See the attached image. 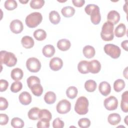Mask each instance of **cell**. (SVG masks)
Wrapping results in <instances>:
<instances>
[{
  "label": "cell",
  "instance_id": "6da1fadb",
  "mask_svg": "<svg viewBox=\"0 0 128 128\" xmlns=\"http://www.w3.org/2000/svg\"><path fill=\"white\" fill-rule=\"evenodd\" d=\"M86 14L90 16V20L94 24H98L101 20L99 7L96 4H89L84 8Z\"/></svg>",
  "mask_w": 128,
  "mask_h": 128
},
{
  "label": "cell",
  "instance_id": "7a4b0ae2",
  "mask_svg": "<svg viewBox=\"0 0 128 128\" xmlns=\"http://www.w3.org/2000/svg\"><path fill=\"white\" fill-rule=\"evenodd\" d=\"M114 25L109 22H106L104 24L102 28L100 36L104 41H110L114 38Z\"/></svg>",
  "mask_w": 128,
  "mask_h": 128
},
{
  "label": "cell",
  "instance_id": "3957f363",
  "mask_svg": "<svg viewBox=\"0 0 128 128\" xmlns=\"http://www.w3.org/2000/svg\"><path fill=\"white\" fill-rule=\"evenodd\" d=\"M88 100L85 96L79 97L76 102L74 110L80 115L86 114L88 111Z\"/></svg>",
  "mask_w": 128,
  "mask_h": 128
},
{
  "label": "cell",
  "instance_id": "277c9868",
  "mask_svg": "<svg viewBox=\"0 0 128 128\" xmlns=\"http://www.w3.org/2000/svg\"><path fill=\"white\" fill-rule=\"evenodd\" d=\"M0 60L1 64H4L8 67L14 66L17 62V58L15 55L12 52L6 50L0 52Z\"/></svg>",
  "mask_w": 128,
  "mask_h": 128
},
{
  "label": "cell",
  "instance_id": "5b68a950",
  "mask_svg": "<svg viewBox=\"0 0 128 128\" xmlns=\"http://www.w3.org/2000/svg\"><path fill=\"white\" fill-rule=\"evenodd\" d=\"M42 16L40 12H34L26 16L25 20L26 25L30 28L36 27L42 21Z\"/></svg>",
  "mask_w": 128,
  "mask_h": 128
},
{
  "label": "cell",
  "instance_id": "8992f818",
  "mask_svg": "<svg viewBox=\"0 0 128 128\" xmlns=\"http://www.w3.org/2000/svg\"><path fill=\"white\" fill-rule=\"evenodd\" d=\"M104 50L105 53L112 58H118L121 54L120 48L118 46L112 44H106L104 46Z\"/></svg>",
  "mask_w": 128,
  "mask_h": 128
},
{
  "label": "cell",
  "instance_id": "52a82bcc",
  "mask_svg": "<svg viewBox=\"0 0 128 128\" xmlns=\"http://www.w3.org/2000/svg\"><path fill=\"white\" fill-rule=\"evenodd\" d=\"M26 66L30 72H38L41 68V63L37 58L32 57L27 60Z\"/></svg>",
  "mask_w": 128,
  "mask_h": 128
},
{
  "label": "cell",
  "instance_id": "ba28073f",
  "mask_svg": "<svg viewBox=\"0 0 128 128\" xmlns=\"http://www.w3.org/2000/svg\"><path fill=\"white\" fill-rule=\"evenodd\" d=\"M56 108L58 113L65 114L70 111L71 108V104L66 99L62 100L58 102Z\"/></svg>",
  "mask_w": 128,
  "mask_h": 128
},
{
  "label": "cell",
  "instance_id": "9c48e42d",
  "mask_svg": "<svg viewBox=\"0 0 128 128\" xmlns=\"http://www.w3.org/2000/svg\"><path fill=\"white\" fill-rule=\"evenodd\" d=\"M105 108L108 110H113L117 108L118 101L117 98L114 96H110L106 98L104 102Z\"/></svg>",
  "mask_w": 128,
  "mask_h": 128
},
{
  "label": "cell",
  "instance_id": "30bf717a",
  "mask_svg": "<svg viewBox=\"0 0 128 128\" xmlns=\"http://www.w3.org/2000/svg\"><path fill=\"white\" fill-rule=\"evenodd\" d=\"M10 30L14 34L20 33L24 28L22 22L19 20H12L10 24Z\"/></svg>",
  "mask_w": 128,
  "mask_h": 128
},
{
  "label": "cell",
  "instance_id": "8fae6325",
  "mask_svg": "<svg viewBox=\"0 0 128 128\" xmlns=\"http://www.w3.org/2000/svg\"><path fill=\"white\" fill-rule=\"evenodd\" d=\"M63 66L62 60L58 57L53 58L50 62V67L52 70L58 71L62 68Z\"/></svg>",
  "mask_w": 128,
  "mask_h": 128
},
{
  "label": "cell",
  "instance_id": "7c38bea8",
  "mask_svg": "<svg viewBox=\"0 0 128 128\" xmlns=\"http://www.w3.org/2000/svg\"><path fill=\"white\" fill-rule=\"evenodd\" d=\"M101 69V64L99 61L96 60H93L88 62L89 72L92 74L98 73Z\"/></svg>",
  "mask_w": 128,
  "mask_h": 128
},
{
  "label": "cell",
  "instance_id": "4fadbf2b",
  "mask_svg": "<svg viewBox=\"0 0 128 128\" xmlns=\"http://www.w3.org/2000/svg\"><path fill=\"white\" fill-rule=\"evenodd\" d=\"M108 22L114 25L118 22L120 20V14L116 10H110L107 15Z\"/></svg>",
  "mask_w": 128,
  "mask_h": 128
},
{
  "label": "cell",
  "instance_id": "5bb4252c",
  "mask_svg": "<svg viewBox=\"0 0 128 128\" xmlns=\"http://www.w3.org/2000/svg\"><path fill=\"white\" fill-rule=\"evenodd\" d=\"M98 90L102 95L104 96H106L110 92V85L107 82H102L98 86Z\"/></svg>",
  "mask_w": 128,
  "mask_h": 128
},
{
  "label": "cell",
  "instance_id": "9a60e30c",
  "mask_svg": "<svg viewBox=\"0 0 128 128\" xmlns=\"http://www.w3.org/2000/svg\"><path fill=\"white\" fill-rule=\"evenodd\" d=\"M20 102L23 105H28L32 102V96L27 92H23L19 95Z\"/></svg>",
  "mask_w": 128,
  "mask_h": 128
},
{
  "label": "cell",
  "instance_id": "2e32d148",
  "mask_svg": "<svg viewBox=\"0 0 128 128\" xmlns=\"http://www.w3.org/2000/svg\"><path fill=\"white\" fill-rule=\"evenodd\" d=\"M70 42L67 39H61L57 42L58 48L62 51H66L68 50L70 48Z\"/></svg>",
  "mask_w": 128,
  "mask_h": 128
},
{
  "label": "cell",
  "instance_id": "e0dca14e",
  "mask_svg": "<svg viewBox=\"0 0 128 128\" xmlns=\"http://www.w3.org/2000/svg\"><path fill=\"white\" fill-rule=\"evenodd\" d=\"M21 44L23 47L26 48H30L34 46V40L33 38L28 36H24L21 40Z\"/></svg>",
  "mask_w": 128,
  "mask_h": 128
},
{
  "label": "cell",
  "instance_id": "ac0fdd59",
  "mask_svg": "<svg viewBox=\"0 0 128 128\" xmlns=\"http://www.w3.org/2000/svg\"><path fill=\"white\" fill-rule=\"evenodd\" d=\"M120 108L124 112H128V92L126 90L122 93L120 102Z\"/></svg>",
  "mask_w": 128,
  "mask_h": 128
},
{
  "label": "cell",
  "instance_id": "d6986e66",
  "mask_svg": "<svg viewBox=\"0 0 128 128\" xmlns=\"http://www.w3.org/2000/svg\"><path fill=\"white\" fill-rule=\"evenodd\" d=\"M84 56L88 58H93L96 54L94 48L90 45L86 46L82 50Z\"/></svg>",
  "mask_w": 128,
  "mask_h": 128
},
{
  "label": "cell",
  "instance_id": "ffe728a7",
  "mask_svg": "<svg viewBox=\"0 0 128 128\" xmlns=\"http://www.w3.org/2000/svg\"><path fill=\"white\" fill-rule=\"evenodd\" d=\"M44 56L46 58H50L55 53L54 47L51 44L46 45L42 50Z\"/></svg>",
  "mask_w": 128,
  "mask_h": 128
},
{
  "label": "cell",
  "instance_id": "44dd1931",
  "mask_svg": "<svg viewBox=\"0 0 128 128\" xmlns=\"http://www.w3.org/2000/svg\"><path fill=\"white\" fill-rule=\"evenodd\" d=\"M24 75L23 71L22 69L18 68H14L11 72V78L15 81H18L20 80Z\"/></svg>",
  "mask_w": 128,
  "mask_h": 128
},
{
  "label": "cell",
  "instance_id": "7402d4cb",
  "mask_svg": "<svg viewBox=\"0 0 128 128\" xmlns=\"http://www.w3.org/2000/svg\"><path fill=\"white\" fill-rule=\"evenodd\" d=\"M108 120L111 125L116 126L120 122L121 120V117L118 114L112 113L108 115Z\"/></svg>",
  "mask_w": 128,
  "mask_h": 128
},
{
  "label": "cell",
  "instance_id": "603a6c76",
  "mask_svg": "<svg viewBox=\"0 0 128 128\" xmlns=\"http://www.w3.org/2000/svg\"><path fill=\"white\" fill-rule=\"evenodd\" d=\"M56 94L54 92L52 91L46 92L44 96V100L45 102L49 104H54L56 102Z\"/></svg>",
  "mask_w": 128,
  "mask_h": 128
},
{
  "label": "cell",
  "instance_id": "cb8c5ba5",
  "mask_svg": "<svg viewBox=\"0 0 128 128\" xmlns=\"http://www.w3.org/2000/svg\"><path fill=\"white\" fill-rule=\"evenodd\" d=\"M126 33V26L124 24H119L115 28L114 34L118 38H121L124 36Z\"/></svg>",
  "mask_w": 128,
  "mask_h": 128
},
{
  "label": "cell",
  "instance_id": "d4e9b609",
  "mask_svg": "<svg viewBox=\"0 0 128 128\" xmlns=\"http://www.w3.org/2000/svg\"><path fill=\"white\" fill-rule=\"evenodd\" d=\"M78 69L81 74H86L88 73V62L86 60L80 62L78 64Z\"/></svg>",
  "mask_w": 128,
  "mask_h": 128
},
{
  "label": "cell",
  "instance_id": "484cf974",
  "mask_svg": "<svg viewBox=\"0 0 128 128\" xmlns=\"http://www.w3.org/2000/svg\"><path fill=\"white\" fill-rule=\"evenodd\" d=\"M49 20L52 24H57L60 20V16L58 12L52 10L49 14Z\"/></svg>",
  "mask_w": 128,
  "mask_h": 128
},
{
  "label": "cell",
  "instance_id": "4316f807",
  "mask_svg": "<svg viewBox=\"0 0 128 128\" xmlns=\"http://www.w3.org/2000/svg\"><path fill=\"white\" fill-rule=\"evenodd\" d=\"M40 110L37 107H34L30 110L28 116L30 119L32 120H38L39 119V112Z\"/></svg>",
  "mask_w": 128,
  "mask_h": 128
},
{
  "label": "cell",
  "instance_id": "83f0119b",
  "mask_svg": "<svg viewBox=\"0 0 128 128\" xmlns=\"http://www.w3.org/2000/svg\"><path fill=\"white\" fill-rule=\"evenodd\" d=\"M61 12L62 14L66 18H70L74 16L75 13V9L70 6H66L64 7Z\"/></svg>",
  "mask_w": 128,
  "mask_h": 128
},
{
  "label": "cell",
  "instance_id": "f1b7e54d",
  "mask_svg": "<svg viewBox=\"0 0 128 128\" xmlns=\"http://www.w3.org/2000/svg\"><path fill=\"white\" fill-rule=\"evenodd\" d=\"M34 36L37 40L42 41L46 39V32L42 29H38L34 32Z\"/></svg>",
  "mask_w": 128,
  "mask_h": 128
},
{
  "label": "cell",
  "instance_id": "f546056e",
  "mask_svg": "<svg viewBox=\"0 0 128 128\" xmlns=\"http://www.w3.org/2000/svg\"><path fill=\"white\" fill-rule=\"evenodd\" d=\"M96 82L92 80H86L84 83V88L88 92H93L96 88Z\"/></svg>",
  "mask_w": 128,
  "mask_h": 128
},
{
  "label": "cell",
  "instance_id": "4dcf8cb0",
  "mask_svg": "<svg viewBox=\"0 0 128 128\" xmlns=\"http://www.w3.org/2000/svg\"><path fill=\"white\" fill-rule=\"evenodd\" d=\"M125 82L122 79H118L114 83V89L116 92H121L125 87Z\"/></svg>",
  "mask_w": 128,
  "mask_h": 128
},
{
  "label": "cell",
  "instance_id": "1f68e13d",
  "mask_svg": "<svg viewBox=\"0 0 128 128\" xmlns=\"http://www.w3.org/2000/svg\"><path fill=\"white\" fill-rule=\"evenodd\" d=\"M30 90L32 94L36 96H40L43 92V88L40 84H34L30 88Z\"/></svg>",
  "mask_w": 128,
  "mask_h": 128
},
{
  "label": "cell",
  "instance_id": "d6a6232c",
  "mask_svg": "<svg viewBox=\"0 0 128 128\" xmlns=\"http://www.w3.org/2000/svg\"><path fill=\"white\" fill-rule=\"evenodd\" d=\"M78 93V89L74 86H70L68 87L66 90V94L67 96L70 99L74 98L76 96Z\"/></svg>",
  "mask_w": 128,
  "mask_h": 128
},
{
  "label": "cell",
  "instance_id": "836d02e7",
  "mask_svg": "<svg viewBox=\"0 0 128 128\" xmlns=\"http://www.w3.org/2000/svg\"><path fill=\"white\" fill-rule=\"evenodd\" d=\"M24 122L22 119L15 117L11 120V126L14 128H22L24 126Z\"/></svg>",
  "mask_w": 128,
  "mask_h": 128
},
{
  "label": "cell",
  "instance_id": "e575fe53",
  "mask_svg": "<svg viewBox=\"0 0 128 128\" xmlns=\"http://www.w3.org/2000/svg\"><path fill=\"white\" fill-rule=\"evenodd\" d=\"M52 118L50 112L46 109H42L40 110L39 112V119H47L48 120H50Z\"/></svg>",
  "mask_w": 128,
  "mask_h": 128
},
{
  "label": "cell",
  "instance_id": "d590c367",
  "mask_svg": "<svg viewBox=\"0 0 128 128\" xmlns=\"http://www.w3.org/2000/svg\"><path fill=\"white\" fill-rule=\"evenodd\" d=\"M4 6L6 9L9 10H12L16 8L18 4L17 2L14 0H6L4 2Z\"/></svg>",
  "mask_w": 128,
  "mask_h": 128
},
{
  "label": "cell",
  "instance_id": "8d00e7d4",
  "mask_svg": "<svg viewBox=\"0 0 128 128\" xmlns=\"http://www.w3.org/2000/svg\"><path fill=\"white\" fill-rule=\"evenodd\" d=\"M40 84V78L36 76H30L28 77L27 79V84L28 87L30 89L32 86L34 84Z\"/></svg>",
  "mask_w": 128,
  "mask_h": 128
},
{
  "label": "cell",
  "instance_id": "74e56055",
  "mask_svg": "<svg viewBox=\"0 0 128 128\" xmlns=\"http://www.w3.org/2000/svg\"><path fill=\"white\" fill-rule=\"evenodd\" d=\"M44 4V0H32L30 2V6L33 9H40Z\"/></svg>",
  "mask_w": 128,
  "mask_h": 128
},
{
  "label": "cell",
  "instance_id": "f35d334b",
  "mask_svg": "<svg viewBox=\"0 0 128 128\" xmlns=\"http://www.w3.org/2000/svg\"><path fill=\"white\" fill-rule=\"evenodd\" d=\"M22 88V83L19 81L14 82L10 86V90L13 92H18L20 91Z\"/></svg>",
  "mask_w": 128,
  "mask_h": 128
},
{
  "label": "cell",
  "instance_id": "ab89813d",
  "mask_svg": "<svg viewBox=\"0 0 128 128\" xmlns=\"http://www.w3.org/2000/svg\"><path fill=\"white\" fill-rule=\"evenodd\" d=\"M78 125L81 128H87L90 125V121L88 118H82L78 121Z\"/></svg>",
  "mask_w": 128,
  "mask_h": 128
},
{
  "label": "cell",
  "instance_id": "60d3db41",
  "mask_svg": "<svg viewBox=\"0 0 128 128\" xmlns=\"http://www.w3.org/2000/svg\"><path fill=\"white\" fill-rule=\"evenodd\" d=\"M50 120L47 119H40L37 123L38 128H48L50 127Z\"/></svg>",
  "mask_w": 128,
  "mask_h": 128
},
{
  "label": "cell",
  "instance_id": "b9f144b4",
  "mask_svg": "<svg viewBox=\"0 0 128 128\" xmlns=\"http://www.w3.org/2000/svg\"><path fill=\"white\" fill-rule=\"evenodd\" d=\"M64 122L59 118H55L52 122V127L54 128H62L64 126Z\"/></svg>",
  "mask_w": 128,
  "mask_h": 128
},
{
  "label": "cell",
  "instance_id": "7bdbcfd3",
  "mask_svg": "<svg viewBox=\"0 0 128 128\" xmlns=\"http://www.w3.org/2000/svg\"><path fill=\"white\" fill-rule=\"evenodd\" d=\"M8 106V102L6 98L0 97V110H6Z\"/></svg>",
  "mask_w": 128,
  "mask_h": 128
},
{
  "label": "cell",
  "instance_id": "ee69618b",
  "mask_svg": "<svg viewBox=\"0 0 128 128\" xmlns=\"http://www.w3.org/2000/svg\"><path fill=\"white\" fill-rule=\"evenodd\" d=\"M8 86V82L5 80L2 79L0 80V91L1 92L6 90Z\"/></svg>",
  "mask_w": 128,
  "mask_h": 128
},
{
  "label": "cell",
  "instance_id": "f6af8a7d",
  "mask_svg": "<svg viewBox=\"0 0 128 128\" xmlns=\"http://www.w3.org/2000/svg\"><path fill=\"white\" fill-rule=\"evenodd\" d=\"M8 116L4 114H0V125H6L8 122Z\"/></svg>",
  "mask_w": 128,
  "mask_h": 128
},
{
  "label": "cell",
  "instance_id": "bcb514c9",
  "mask_svg": "<svg viewBox=\"0 0 128 128\" xmlns=\"http://www.w3.org/2000/svg\"><path fill=\"white\" fill-rule=\"evenodd\" d=\"M73 4L76 7H82L85 3L84 0H72Z\"/></svg>",
  "mask_w": 128,
  "mask_h": 128
},
{
  "label": "cell",
  "instance_id": "7dc6e473",
  "mask_svg": "<svg viewBox=\"0 0 128 128\" xmlns=\"http://www.w3.org/2000/svg\"><path fill=\"white\" fill-rule=\"evenodd\" d=\"M128 40H125L122 42L121 43L122 47L126 51H128Z\"/></svg>",
  "mask_w": 128,
  "mask_h": 128
},
{
  "label": "cell",
  "instance_id": "c3c4849f",
  "mask_svg": "<svg viewBox=\"0 0 128 128\" xmlns=\"http://www.w3.org/2000/svg\"><path fill=\"white\" fill-rule=\"evenodd\" d=\"M123 74L124 76H125V78H127V76H128V67H126L125 70H124V72H123Z\"/></svg>",
  "mask_w": 128,
  "mask_h": 128
},
{
  "label": "cell",
  "instance_id": "681fc988",
  "mask_svg": "<svg viewBox=\"0 0 128 128\" xmlns=\"http://www.w3.org/2000/svg\"><path fill=\"white\" fill-rule=\"evenodd\" d=\"M124 10L125 11L126 13H127V4L126 3L125 4L124 6Z\"/></svg>",
  "mask_w": 128,
  "mask_h": 128
},
{
  "label": "cell",
  "instance_id": "f907efd6",
  "mask_svg": "<svg viewBox=\"0 0 128 128\" xmlns=\"http://www.w3.org/2000/svg\"><path fill=\"white\" fill-rule=\"evenodd\" d=\"M19 2H21V3H22V4H26V3H27L28 2V0H19Z\"/></svg>",
  "mask_w": 128,
  "mask_h": 128
},
{
  "label": "cell",
  "instance_id": "816d5d0a",
  "mask_svg": "<svg viewBox=\"0 0 128 128\" xmlns=\"http://www.w3.org/2000/svg\"><path fill=\"white\" fill-rule=\"evenodd\" d=\"M127 118H128V116H126V117L125 118V119H124V122H125V123L126 124V125H128V122H126V120H127Z\"/></svg>",
  "mask_w": 128,
  "mask_h": 128
}]
</instances>
